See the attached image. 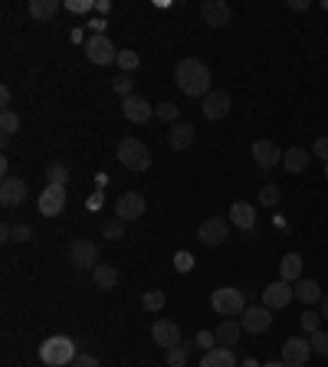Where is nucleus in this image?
I'll return each instance as SVG.
<instances>
[{
    "mask_svg": "<svg viewBox=\"0 0 328 367\" xmlns=\"http://www.w3.org/2000/svg\"><path fill=\"white\" fill-rule=\"evenodd\" d=\"M174 82H177V89L184 92V95H194V99H207L210 95V66L203 63V59H194V56H188V59H181L174 69Z\"/></svg>",
    "mask_w": 328,
    "mask_h": 367,
    "instance_id": "obj_1",
    "label": "nucleus"
},
{
    "mask_svg": "<svg viewBox=\"0 0 328 367\" xmlns=\"http://www.w3.org/2000/svg\"><path fill=\"white\" fill-rule=\"evenodd\" d=\"M76 357H79L76 341L69 335H53V338H46V341L39 344V361L46 367H66V364H73Z\"/></svg>",
    "mask_w": 328,
    "mask_h": 367,
    "instance_id": "obj_2",
    "label": "nucleus"
},
{
    "mask_svg": "<svg viewBox=\"0 0 328 367\" xmlns=\"http://www.w3.org/2000/svg\"><path fill=\"white\" fill-rule=\"evenodd\" d=\"M115 154H118V161L128 167V171H148L152 167V151L141 144L138 138H122L118 141V148H115Z\"/></svg>",
    "mask_w": 328,
    "mask_h": 367,
    "instance_id": "obj_3",
    "label": "nucleus"
},
{
    "mask_svg": "<svg viewBox=\"0 0 328 367\" xmlns=\"http://www.w3.org/2000/svg\"><path fill=\"white\" fill-rule=\"evenodd\" d=\"M66 256H69V263H73L76 272H95V269L102 266L99 263V246H95L92 240H73V246L66 250Z\"/></svg>",
    "mask_w": 328,
    "mask_h": 367,
    "instance_id": "obj_4",
    "label": "nucleus"
},
{
    "mask_svg": "<svg viewBox=\"0 0 328 367\" xmlns=\"http://www.w3.org/2000/svg\"><path fill=\"white\" fill-rule=\"evenodd\" d=\"M217 315L224 318H233V315H243L246 312V299H243V289H233V285H224V289L214 292V299H210Z\"/></svg>",
    "mask_w": 328,
    "mask_h": 367,
    "instance_id": "obj_5",
    "label": "nucleus"
},
{
    "mask_svg": "<svg viewBox=\"0 0 328 367\" xmlns=\"http://www.w3.org/2000/svg\"><path fill=\"white\" fill-rule=\"evenodd\" d=\"M86 56H89V63H95V66H112L118 59V50H115V43L109 37H89Z\"/></svg>",
    "mask_w": 328,
    "mask_h": 367,
    "instance_id": "obj_6",
    "label": "nucleus"
},
{
    "mask_svg": "<svg viewBox=\"0 0 328 367\" xmlns=\"http://www.w3.org/2000/svg\"><path fill=\"white\" fill-rule=\"evenodd\" d=\"M240 325H243V331H250V335H263V331L273 328V308H266V305H250V308L240 315Z\"/></svg>",
    "mask_w": 328,
    "mask_h": 367,
    "instance_id": "obj_7",
    "label": "nucleus"
},
{
    "mask_svg": "<svg viewBox=\"0 0 328 367\" xmlns=\"http://www.w3.org/2000/svg\"><path fill=\"white\" fill-rule=\"evenodd\" d=\"M203 118H210V122H220V118H227L230 109H233V102H230V92L227 89H214L207 99H203Z\"/></svg>",
    "mask_w": 328,
    "mask_h": 367,
    "instance_id": "obj_8",
    "label": "nucleus"
},
{
    "mask_svg": "<svg viewBox=\"0 0 328 367\" xmlns=\"http://www.w3.org/2000/svg\"><path fill=\"white\" fill-rule=\"evenodd\" d=\"M227 236H230V227L224 216H210V220H203L201 229H197V240H201L203 246H220Z\"/></svg>",
    "mask_w": 328,
    "mask_h": 367,
    "instance_id": "obj_9",
    "label": "nucleus"
},
{
    "mask_svg": "<svg viewBox=\"0 0 328 367\" xmlns=\"http://www.w3.org/2000/svg\"><path fill=\"white\" fill-rule=\"evenodd\" d=\"M115 216L122 220V223H135L145 216V197L141 194H122L118 203H115Z\"/></svg>",
    "mask_w": 328,
    "mask_h": 367,
    "instance_id": "obj_10",
    "label": "nucleus"
},
{
    "mask_svg": "<svg viewBox=\"0 0 328 367\" xmlns=\"http://www.w3.org/2000/svg\"><path fill=\"white\" fill-rule=\"evenodd\" d=\"M309 355H312V341H305V338H289L282 344V364L286 367H305Z\"/></svg>",
    "mask_w": 328,
    "mask_h": 367,
    "instance_id": "obj_11",
    "label": "nucleus"
},
{
    "mask_svg": "<svg viewBox=\"0 0 328 367\" xmlns=\"http://www.w3.org/2000/svg\"><path fill=\"white\" fill-rule=\"evenodd\" d=\"M292 299H295V285H292V282H282V279L263 289V305L266 308H286Z\"/></svg>",
    "mask_w": 328,
    "mask_h": 367,
    "instance_id": "obj_12",
    "label": "nucleus"
},
{
    "mask_svg": "<svg viewBox=\"0 0 328 367\" xmlns=\"http://www.w3.org/2000/svg\"><path fill=\"white\" fill-rule=\"evenodd\" d=\"M122 112H125L131 125H145L154 115V105L148 99H141V95H128V99H122Z\"/></svg>",
    "mask_w": 328,
    "mask_h": 367,
    "instance_id": "obj_13",
    "label": "nucleus"
},
{
    "mask_svg": "<svg viewBox=\"0 0 328 367\" xmlns=\"http://www.w3.org/2000/svg\"><path fill=\"white\" fill-rule=\"evenodd\" d=\"M66 207V187H56V184H46L43 194H39V214L43 216H60Z\"/></svg>",
    "mask_w": 328,
    "mask_h": 367,
    "instance_id": "obj_14",
    "label": "nucleus"
},
{
    "mask_svg": "<svg viewBox=\"0 0 328 367\" xmlns=\"http://www.w3.org/2000/svg\"><path fill=\"white\" fill-rule=\"evenodd\" d=\"M152 338H154V344H161L164 351H167V348L181 344V328H177V321H171V318H158L152 325Z\"/></svg>",
    "mask_w": 328,
    "mask_h": 367,
    "instance_id": "obj_15",
    "label": "nucleus"
},
{
    "mask_svg": "<svg viewBox=\"0 0 328 367\" xmlns=\"http://www.w3.org/2000/svg\"><path fill=\"white\" fill-rule=\"evenodd\" d=\"M203 23L207 26H227L230 20H233V10H230L227 0H203Z\"/></svg>",
    "mask_w": 328,
    "mask_h": 367,
    "instance_id": "obj_16",
    "label": "nucleus"
},
{
    "mask_svg": "<svg viewBox=\"0 0 328 367\" xmlns=\"http://www.w3.org/2000/svg\"><path fill=\"white\" fill-rule=\"evenodd\" d=\"M253 158H256V164L263 167V171H269V167H276L279 161H282V151H279V144L276 141H266V138H259V141H253Z\"/></svg>",
    "mask_w": 328,
    "mask_h": 367,
    "instance_id": "obj_17",
    "label": "nucleus"
},
{
    "mask_svg": "<svg viewBox=\"0 0 328 367\" xmlns=\"http://www.w3.org/2000/svg\"><path fill=\"white\" fill-rule=\"evenodd\" d=\"M24 200H26V180H20V178L0 180V203L3 207H20Z\"/></svg>",
    "mask_w": 328,
    "mask_h": 367,
    "instance_id": "obj_18",
    "label": "nucleus"
},
{
    "mask_svg": "<svg viewBox=\"0 0 328 367\" xmlns=\"http://www.w3.org/2000/svg\"><path fill=\"white\" fill-rule=\"evenodd\" d=\"M230 223H233V227H240L243 233H250L253 223H256V207L246 203V200H237L233 207H230Z\"/></svg>",
    "mask_w": 328,
    "mask_h": 367,
    "instance_id": "obj_19",
    "label": "nucleus"
},
{
    "mask_svg": "<svg viewBox=\"0 0 328 367\" xmlns=\"http://www.w3.org/2000/svg\"><path fill=\"white\" fill-rule=\"evenodd\" d=\"M167 144H171L174 151H188L190 144H194V125H188V122L171 125V131H167Z\"/></svg>",
    "mask_w": 328,
    "mask_h": 367,
    "instance_id": "obj_20",
    "label": "nucleus"
},
{
    "mask_svg": "<svg viewBox=\"0 0 328 367\" xmlns=\"http://www.w3.org/2000/svg\"><path fill=\"white\" fill-rule=\"evenodd\" d=\"M201 367H237V355H233V348L217 344L214 351H207V355H203Z\"/></svg>",
    "mask_w": 328,
    "mask_h": 367,
    "instance_id": "obj_21",
    "label": "nucleus"
},
{
    "mask_svg": "<svg viewBox=\"0 0 328 367\" xmlns=\"http://www.w3.org/2000/svg\"><path fill=\"white\" fill-rule=\"evenodd\" d=\"M295 299L302 305H316V302H322L325 295H322V285H318L316 279H299V282H295Z\"/></svg>",
    "mask_w": 328,
    "mask_h": 367,
    "instance_id": "obj_22",
    "label": "nucleus"
},
{
    "mask_svg": "<svg viewBox=\"0 0 328 367\" xmlns=\"http://www.w3.org/2000/svg\"><path fill=\"white\" fill-rule=\"evenodd\" d=\"M279 279L282 282H299L302 279V256L299 253H286L279 263Z\"/></svg>",
    "mask_w": 328,
    "mask_h": 367,
    "instance_id": "obj_23",
    "label": "nucleus"
},
{
    "mask_svg": "<svg viewBox=\"0 0 328 367\" xmlns=\"http://www.w3.org/2000/svg\"><path fill=\"white\" fill-rule=\"evenodd\" d=\"M309 161H312V158H309L305 148H289V151L282 154V167H286L289 174H302L305 167H309Z\"/></svg>",
    "mask_w": 328,
    "mask_h": 367,
    "instance_id": "obj_24",
    "label": "nucleus"
},
{
    "mask_svg": "<svg viewBox=\"0 0 328 367\" xmlns=\"http://www.w3.org/2000/svg\"><path fill=\"white\" fill-rule=\"evenodd\" d=\"M240 331H243L240 321H233V318H224V325L214 331V335H217V344H224V348H233V341H240Z\"/></svg>",
    "mask_w": 328,
    "mask_h": 367,
    "instance_id": "obj_25",
    "label": "nucleus"
},
{
    "mask_svg": "<svg viewBox=\"0 0 328 367\" xmlns=\"http://www.w3.org/2000/svg\"><path fill=\"white\" fill-rule=\"evenodd\" d=\"M60 10H63L60 0H30V17L33 20H53Z\"/></svg>",
    "mask_w": 328,
    "mask_h": 367,
    "instance_id": "obj_26",
    "label": "nucleus"
},
{
    "mask_svg": "<svg viewBox=\"0 0 328 367\" xmlns=\"http://www.w3.org/2000/svg\"><path fill=\"white\" fill-rule=\"evenodd\" d=\"M92 282H95V289H115L118 285V269L115 266H109V263H102L95 272H92Z\"/></svg>",
    "mask_w": 328,
    "mask_h": 367,
    "instance_id": "obj_27",
    "label": "nucleus"
},
{
    "mask_svg": "<svg viewBox=\"0 0 328 367\" xmlns=\"http://www.w3.org/2000/svg\"><path fill=\"white\" fill-rule=\"evenodd\" d=\"M188 355H190V344L181 341L177 348H167L164 361H167V367H184V364H188Z\"/></svg>",
    "mask_w": 328,
    "mask_h": 367,
    "instance_id": "obj_28",
    "label": "nucleus"
},
{
    "mask_svg": "<svg viewBox=\"0 0 328 367\" xmlns=\"http://www.w3.org/2000/svg\"><path fill=\"white\" fill-rule=\"evenodd\" d=\"M115 63H118V69L128 76V73H135L141 66V56L135 50H118V59H115Z\"/></svg>",
    "mask_w": 328,
    "mask_h": 367,
    "instance_id": "obj_29",
    "label": "nucleus"
},
{
    "mask_svg": "<svg viewBox=\"0 0 328 367\" xmlns=\"http://www.w3.org/2000/svg\"><path fill=\"white\" fill-rule=\"evenodd\" d=\"M0 131H3V138H10L13 131H20V115L13 112V109L0 112Z\"/></svg>",
    "mask_w": 328,
    "mask_h": 367,
    "instance_id": "obj_30",
    "label": "nucleus"
},
{
    "mask_svg": "<svg viewBox=\"0 0 328 367\" xmlns=\"http://www.w3.org/2000/svg\"><path fill=\"white\" fill-rule=\"evenodd\" d=\"M164 302H167V295H164L161 289H152L141 295V305H145V312H161Z\"/></svg>",
    "mask_w": 328,
    "mask_h": 367,
    "instance_id": "obj_31",
    "label": "nucleus"
},
{
    "mask_svg": "<svg viewBox=\"0 0 328 367\" xmlns=\"http://www.w3.org/2000/svg\"><path fill=\"white\" fill-rule=\"evenodd\" d=\"M177 115H181V109H177L174 102L154 105V118H161V122H167V125H177Z\"/></svg>",
    "mask_w": 328,
    "mask_h": 367,
    "instance_id": "obj_32",
    "label": "nucleus"
},
{
    "mask_svg": "<svg viewBox=\"0 0 328 367\" xmlns=\"http://www.w3.org/2000/svg\"><path fill=\"white\" fill-rule=\"evenodd\" d=\"M102 236H105V240H112V243H118L122 236H125V223H122L118 216H115V220H105V223H102Z\"/></svg>",
    "mask_w": 328,
    "mask_h": 367,
    "instance_id": "obj_33",
    "label": "nucleus"
},
{
    "mask_svg": "<svg viewBox=\"0 0 328 367\" xmlns=\"http://www.w3.org/2000/svg\"><path fill=\"white\" fill-rule=\"evenodd\" d=\"M279 200H282V190H279L276 184H263V190H259V207H276Z\"/></svg>",
    "mask_w": 328,
    "mask_h": 367,
    "instance_id": "obj_34",
    "label": "nucleus"
},
{
    "mask_svg": "<svg viewBox=\"0 0 328 367\" xmlns=\"http://www.w3.org/2000/svg\"><path fill=\"white\" fill-rule=\"evenodd\" d=\"M46 180L56 184V187H66V184H69V171H66V164H50L46 167Z\"/></svg>",
    "mask_w": 328,
    "mask_h": 367,
    "instance_id": "obj_35",
    "label": "nucleus"
},
{
    "mask_svg": "<svg viewBox=\"0 0 328 367\" xmlns=\"http://www.w3.org/2000/svg\"><path fill=\"white\" fill-rule=\"evenodd\" d=\"M299 325H302L309 335H316V331H322V328H318V325H322V315H316L312 308H305V315L299 318Z\"/></svg>",
    "mask_w": 328,
    "mask_h": 367,
    "instance_id": "obj_36",
    "label": "nucleus"
},
{
    "mask_svg": "<svg viewBox=\"0 0 328 367\" xmlns=\"http://www.w3.org/2000/svg\"><path fill=\"white\" fill-rule=\"evenodd\" d=\"M194 341H197V348H201L203 355H207V351H214V348H217V335H214V331H203V328H201Z\"/></svg>",
    "mask_w": 328,
    "mask_h": 367,
    "instance_id": "obj_37",
    "label": "nucleus"
},
{
    "mask_svg": "<svg viewBox=\"0 0 328 367\" xmlns=\"http://www.w3.org/2000/svg\"><path fill=\"white\" fill-rule=\"evenodd\" d=\"M112 89L118 92L122 99H128V95H131V79H128L125 73H122V76H115V79H112Z\"/></svg>",
    "mask_w": 328,
    "mask_h": 367,
    "instance_id": "obj_38",
    "label": "nucleus"
},
{
    "mask_svg": "<svg viewBox=\"0 0 328 367\" xmlns=\"http://www.w3.org/2000/svg\"><path fill=\"white\" fill-rule=\"evenodd\" d=\"M309 341H312V351H316V355H328V331H316Z\"/></svg>",
    "mask_w": 328,
    "mask_h": 367,
    "instance_id": "obj_39",
    "label": "nucleus"
},
{
    "mask_svg": "<svg viewBox=\"0 0 328 367\" xmlns=\"http://www.w3.org/2000/svg\"><path fill=\"white\" fill-rule=\"evenodd\" d=\"M174 266H177V272H190V269H194V256H190L188 250H181V253L174 256Z\"/></svg>",
    "mask_w": 328,
    "mask_h": 367,
    "instance_id": "obj_40",
    "label": "nucleus"
},
{
    "mask_svg": "<svg viewBox=\"0 0 328 367\" xmlns=\"http://www.w3.org/2000/svg\"><path fill=\"white\" fill-rule=\"evenodd\" d=\"M30 236H33V227H26V223H20V227H10V240L26 243Z\"/></svg>",
    "mask_w": 328,
    "mask_h": 367,
    "instance_id": "obj_41",
    "label": "nucleus"
},
{
    "mask_svg": "<svg viewBox=\"0 0 328 367\" xmlns=\"http://www.w3.org/2000/svg\"><path fill=\"white\" fill-rule=\"evenodd\" d=\"M312 154H316V158H322V161H328V138H325V135H322V138H316Z\"/></svg>",
    "mask_w": 328,
    "mask_h": 367,
    "instance_id": "obj_42",
    "label": "nucleus"
},
{
    "mask_svg": "<svg viewBox=\"0 0 328 367\" xmlns=\"http://www.w3.org/2000/svg\"><path fill=\"white\" fill-rule=\"evenodd\" d=\"M66 7H69V10H73V13H89V10H92V7H95V3H92V0H76V3L69 0Z\"/></svg>",
    "mask_w": 328,
    "mask_h": 367,
    "instance_id": "obj_43",
    "label": "nucleus"
},
{
    "mask_svg": "<svg viewBox=\"0 0 328 367\" xmlns=\"http://www.w3.org/2000/svg\"><path fill=\"white\" fill-rule=\"evenodd\" d=\"M73 367H102V364H99V357H92V355H79L76 361H73Z\"/></svg>",
    "mask_w": 328,
    "mask_h": 367,
    "instance_id": "obj_44",
    "label": "nucleus"
},
{
    "mask_svg": "<svg viewBox=\"0 0 328 367\" xmlns=\"http://www.w3.org/2000/svg\"><path fill=\"white\" fill-rule=\"evenodd\" d=\"M89 210H102V194H92V197H89Z\"/></svg>",
    "mask_w": 328,
    "mask_h": 367,
    "instance_id": "obj_45",
    "label": "nucleus"
},
{
    "mask_svg": "<svg viewBox=\"0 0 328 367\" xmlns=\"http://www.w3.org/2000/svg\"><path fill=\"white\" fill-rule=\"evenodd\" d=\"M0 105H3V109H10V89H7V86L0 89Z\"/></svg>",
    "mask_w": 328,
    "mask_h": 367,
    "instance_id": "obj_46",
    "label": "nucleus"
},
{
    "mask_svg": "<svg viewBox=\"0 0 328 367\" xmlns=\"http://www.w3.org/2000/svg\"><path fill=\"white\" fill-rule=\"evenodd\" d=\"M0 178H10V161L7 158H0Z\"/></svg>",
    "mask_w": 328,
    "mask_h": 367,
    "instance_id": "obj_47",
    "label": "nucleus"
},
{
    "mask_svg": "<svg viewBox=\"0 0 328 367\" xmlns=\"http://www.w3.org/2000/svg\"><path fill=\"white\" fill-rule=\"evenodd\" d=\"M289 7H292V10H309V0H292Z\"/></svg>",
    "mask_w": 328,
    "mask_h": 367,
    "instance_id": "obj_48",
    "label": "nucleus"
},
{
    "mask_svg": "<svg viewBox=\"0 0 328 367\" xmlns=\"http://www.w3.org/2000/svg\"><path fill=\"white\" fill-rule=\"evenodd\" d=\"M322 318H325V321H328V295H325V299H322Z\"/></svg>",
    "mask_w": 328,
    "mask_h": 367,
    "instance_id": "obj_49",
    "label": "nucleus"
},
{
    "mask_svg": "<svg viewBox=\"0 0 328 367\" xmlns=\"http://www.w3.org/2000/svg\"><path fill=\"white\" fill-rule=\"evenodd\" d=\"M243 367H263V364H256V361L250 357V361H243Z\"/></svg>",
    "mask_w": 328,
    "mask_h": 367,
    "instance_id": "obj_50",
    "label": "nucleus"
},
{
    "mask_svg": "<svg viewBox=\"0 0 328 367\" xmlns=\"http://www.w3.org/2000/svg\"><path fill=\"white\" fill-rule=\"evenodd\" d=\"M263 367H286L282 361H269V364H263Z\"/></svg>",
    "mask_w": 328,
    "mask_h": 367,
    "instance_id": "obj_51",
    "label": "nucleus"
},
{
    "mask_svg": "<svg viewBox=\"0 0 328 367\" xmlns=\"http://www.w3.org/2000/svg\"><path fill=\"white\" fill-rule=\"evenodd\" d=\"M325 180H328V161H325Z\"/></svg>",
    "mask_w": 328,
    "mask_h": 367,
    "instance_id": "obj_52",
    "label": "nucleus"
},
{
    "mask_svg": "<svg viewBox=\"0 0 328 367\" xmlns=\"http://www.w3.org/2000/svg\"><path fill=\"white\" fill-rule=\"evenodd\" d=\"M322 7H325V10H328V0H325V3H322Z\"/></svg>",
    "mask_w": 328,
    "mask_h": 367,
    "instance_id": "obj_53",
    "label": "nucleus"
}]
</instances>
